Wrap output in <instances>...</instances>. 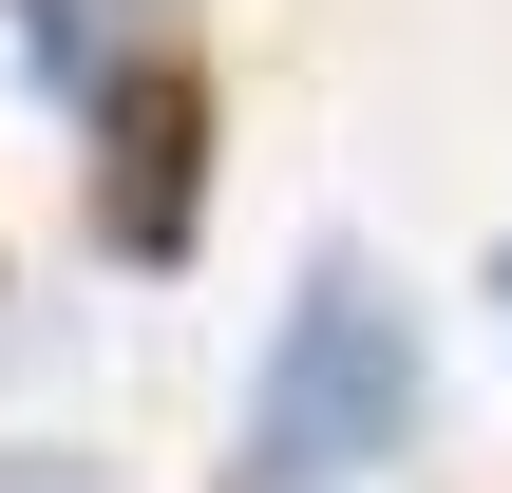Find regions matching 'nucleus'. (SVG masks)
I'll list each match as a JSON object with an SVG mask.
<instances>
[{"label": "nucleus", "mask_w": 512, "mask_h": 493, "mask_svg": "<svg viewBox=\"0 0 512 493\" xmlns=\"http://www.w3.org/2000/svg\"><path fill=\"white\" fill-rule=\"evenodd\" d=\"M399 437H418V323H399V285L361 247H323L285 342H266V380H247V493H342Z\"/></svg>", "instance_id": "1"}, {"label": "nucleus", "mask_w": 512, "mask_h": 493, "mask_svg": "<svg viewBox=\"0 0 512 493\" xmlns=\"http://www.w3.org/2000/svg\"><path fill=\"white\" fill-rule=\"evenodd\" d=\"M190 190H209V76H190V38H152L95 95V247L114 266H171L190 247Z\"/></svg>", "instance_id": "2"}, {"label": "nucleus", "mask_w": 512, "mask_h": 493, "mask_svg": "<svg viewBox=\"0 0 512 493\" xmlns=\"http://www.w3.org/2000/svg\"><path fill=\"white\" fill-rule=\"evenodd\" d=\"M494 304H512V247H494Z\"/></svg>", "instance_id": "3"}]
</instances>
